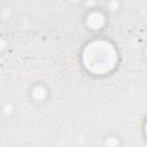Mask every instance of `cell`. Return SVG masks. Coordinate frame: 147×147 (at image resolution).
<instances>
[{"mask_svg": "<svg viewBox=\"0 0 147 147\" xmlns=\"http://www.w3.org/2000/svg\"><path fill=\"white\" fill-rule=\"evenodd\" d=\"M82 60L84 67L90 72L102 75L114 69L117 54L110 42L106 40H94L84 48Z\"/></svg>", "mask_w": 147, "mask_h": 147, "instance_id": "obj_1", "label": "cell"}, {"mask_svg": "<svg viewBox=\"0 0 147 147\" xmlns=\"http://www.w3.org/2000/svg\"><path fill=\"white\" fill-rule=\"evenodd\" d=\"M87 25L93 29V30H98V29H101L105 24V16L99 13V11H92L88 14L87 16Z\"/></svg>", "mask_w": 147, "mask_h": 147, "instance_id": "obj_2", "label": "cell"}, {"mask_svg": "<svg viewBox=\"0 0 147 147\" xmlns=\"http://www.w3.org/2000/svg\"><path fill=\"white\" fill-rule=\"evenodd\" d=\"M32 96L36 99V100H42L45 96H46V90L42 87V86H36L32 91Z\"/></svg>", "mask_w": 147, "mask_h": 147, "instance_id": "obj_3", "label": "cell"}]
</instances>
